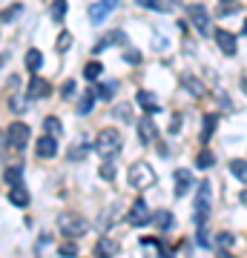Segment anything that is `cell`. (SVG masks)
<instances>
[{
	"instance_id": "cell-1",
	"label": "cell",
	"mask_w": 247,
	"mask_h": 258,
	"mask_svg": "<svg viewBox=\"0 0 247 258\" xmlns=\"http://www.w3.org/2000/svg\"><path fill=\"white\" fill-rule=\"evenodd\" d=\"M58 230L64 232L66 238H83V235L89 232V224H86V218L78 215V212H64V215L58 218Z\"/></svg>"
},
{
	"instance_id": "cell-2",
	"label": "cell",
	"mask_w": 247,
	"mask_h": 258,
	"mask_svg": "<svg viewBox=\"0 0 247 258\" xmlns=\"http://www.w3.org/2000/svg\"><path fill=\"white\" fill-rule=\"evenodd\" d=\"M95 152L101 158H112L115 152H121V132L118 129H112V126L101 129L95 135Z\"/></svg>"
},
{
	"instance_id": "cell-3",
	"label": "cell",
	"mask_w": 247,
	"mask_h": 258,
	"mask_svg": "<svg viewBox=\"0 0 247 258\" xmlns=\"http://www.w3.org/2000/svg\"><path fill=\"white\" fill-rule=\"evenodd\" d=\"M129 186H135V189H146V186L156 184V172H153V166L144 164V161H135V164L129 166Z\"/></svg>"
},
{
	"instance_id": "cell-4",
	"label": "cell",
	"mask_w": 247,
	"mask_h": 258,
	"mask_svg": "<svg viewBox=\"0 0 247 258\" xmlns=\"http://www.w3.org/2000/svg\"><path fill=\"white\" fill-rule=\"evenodd\" d=\"M29 135H32V129H29V123H9V129H6V147L9 149H23L29 144Z\"/></svg>"
},
{
	"instance_id": "cell-5",
	"label": "cell",
	"mask_w": 247,
	"mask_h": 258,
	"mask_svg": "<svg viewBox=\"0 0 247 258\" xmlns=\"http://www.w3.org/2000/svg\"><path fill=\"white\" fill-rule=\"evenodd\" d=\"M210 181H202L199 184V192H195V224L202 227L207 221V212H210Z\"/></svg>"
},
{
	"instance_id": "cell-6",
	"label": "cell",
	"mask_w": 247,
	"mask_h": 258,
	"mask_svg": "<svg viewBox=\"0 0 247 258\" xmlns=\"http://www.w3.org/2000/svg\"><path fill=\"white\" fill-rule=\"evenodd\" d=\"M187 18H190V23L202 35H210V32H216V29L210 26V15H207V9L204 6H199V3H192V6H187Z\"/></svg>"
},
{
	"instance_id": "cell-7",
	"label": "cell",
	"mask_w": 247,
	"mask_h": 258,
	"mask_svg": "<svg viewBox=\"0 0 247 258\" xmlns=\"http://www.w3.org/2000/svg\"><path fill=\"white\" fill-rule=\"evenodd\" d=\"M213 35H216V43H219V49L224 52V55L233 57L238 52V43H236V35H233V32H227V29H216Z\"/></svg>"
},
{
	"instance_id": "cell-8",
	"label": "cell",
	"mask_w": 247,
	"mask_h": 258,
	"mask_svg": "<svg viewBox=\"0 0 247 258\" xmlns=\"http://www.w3.org/2000/svg\"><path fill=\"white\" fill-rule=\"evenodd\" d=\"M127 221L132 224V227H141V224H150V221H153V215H150V210H146L144 201H135L132 207H129Z\"/></svg>"
},
{
	"instance_id": "cell-9",
	"label": "cell",
	"mask_w": 247,
	"mask_h": 258,
	"mask_svg": "<svg viewBox=\"0 0 247 258\" xmlns=\"http://www.w3.org/2000/svg\"><path fill=\"white\" fill-rule=\"evenodd\" d=\"M112 9H118V0H98V3L89 9V20L92 23H101L104 18L112 15Z\"/></svg>"
},
{
	"instance_id": "cell-10",
	"label": "cell",
	"mask_w": 247,
	"mask_h": 258,
	"mask_svg": "<svg viewBox=\"0 0 247 258\" xmlns=\"http://www.w3.org/2000/svg\"><path fill=\"white\" fill-rule=\"evenodd\" d=\"M52 92V86H49V81H43V78H32L26 86V98L29 101H40V98H46V95Z\"/></svg>"
},
{
	"instance_id": "cell-11",
	"label": "cell",
	"mask_w": 247,
	"mask_h": 258,
	"mask_svg": "<svg viewBox=\"0 0 247 258\" xmlns=\"http://www.w3.org/2000/svg\"><path fill=\"white\" fill-rule=\"evenodd\" d=\"M118 252V241L115 238H98L95 241V258H112Z\"/></svg>"
},
{
	"instance_id": "cell-12",
	"label": "cell",
	"mask_w": 247,
	"mask_h": 258,
	"mask_svg": "<svg viewBox=\"0 0 247 258\" xmlns=\"http://www.w3.org/2000/svg\"><path fill=\"white\" fill-rule=\"evenodd\" d=\"M135 101L141 103V109H146L150 115H156L158 109H161V103H158V98L153 92H146V89H138V95H135Z\"/></svg>"
},
{
	"instance_id": "cell-13",
	"label": "cell",
	"mask_w": 247,
	"mask_h": 258,
	"mask_svg": "<svg viewBox=\"0 0 247 258\" xmlns=\"http://www.w3.org/2000/svg\"><path fill=\"white\" fill-rule=\"evenodd\" d=\"M40 158H55L58 155V141L55 135H43V138L37 141V149H35Z\"/></svg>"
},
{
	"instance_id": "cell-14",
	"label": "cell",
	"mask_w": 247,
	"mask_h": 258,
	"mask_svg": "<svg viewBox=\"0 0 247 258\" xmlns=\"http://www.w3.org/2000/svg\"><path fill=\"white\" fill-rule=\"evenodd\" d=\"M190 186H192V175H190V169H175V195H178V198H184Z\"/></svg>"
},
{
	"instance_id": "cell-15",
	"label": "cell",
	"mask_w": 247,
	"mask_h": 258,
	"mask_svg": "<svg viewBox=\"0 0 247 258\" xmlns=\"http://www.w3.org/2000/svg\"><path fill=\"white\" fill-rule=\"evenodd\" d=\"M156 135H158L156 123H153L150 118H141V123H138V138H141V144H153Z\"/></svg>"
},
{
	"instance_id": "cell-16",
	"label": "cell",
	"mask_w": 247,
	"mask_h": 258,
	"mask_svg": "<svg viewBox=\"0 0 247 258\" xmlns=\"http://www.w3.org/2000/svg\"><path fill=\"white\" fill-rule=\"evenodd\" d=\"M112 43H127V35H124V32H121V29H112L110 35H104V40H101V43H98V46H95V55H98V52H101V49L112 46Z\"/></svg>"
},
{
	"instance_id": "cell-17",
	"label": "cell",
	"mask_w": 247,
	"mask_h": 258,
	"mask_svg": "<svg viewBox=\"0 0 247 258\" xmlns=\"http://www.w3.org/2000/svg\"><path fill=\"white\" fill-rule=\"evenodd\" d=\"M181 86H184V89H190L195 98H202V95L207 92V89H204V83L199 81V78H192V75H184V78H181Z\"/></svg>"
},
{
	"instance_id": "cell-18",
	"label": "cell",
	"mask_w": 247,
	"mask_h": 258,
	"mask_svg": "<svg viewBox=\"0 0 247 258\" xmlns=\"http://www.w3.org/2000/svg\"><path fill=\"white\" fill-rule=\"evenodd\" d=\"M3 181L9 186H20L23 184V166H9V169L3 172Z\"/></svg>"
},
{
	"instance_id": "cell-19",
	"label": "cell",
	"mask_w": 247,
	"mask_h": 258,
	"mask_svg": "<svg viewBox=\"0 0 247 258\" xmlns=\"http://www.w3.org/2000/svg\"><path fill=\"white\" fill-rule=\"evenodd\" d=\"M153 224H156L158 230H170V227H173V212L170 210H158L156 215H153Z\"/></svg>"
},
{
	"instance_id": "cell-20",
	"label": "cell",
	"mask_w": 247,
	"mask_h": 258,
	"mask_svg": "<svg viewBox=\"0 0 247 258\" xmlns=\"http://www.w3.org/2000/svg\"><path fill=\"white\" fill-rule=\"evenodd\" d=\"M43 66V55H40V49H29L26 52V69L29 72H37Z\"/></svg>"
},
{
	"instance_id": "cell-21",
	"label": "cell",
	"mask_w": 247,
	"mask_h": 258,
	"mask_svg": "<svg viewBox=\"0 0 247 258\" xmlns=\"http://www.w3.org/2000/svg\"><path fill=\"white\" fill-rule=\"evenodd\" d=\"M9 201L15 204V207H29V192L23 189V186H12Z\"/></svg>"
},
{
	"instance_id": "cell-22",
	"label": "cell",
	"mask_w": 247,
	"mask_h": 258,
	"mask_svg": "<svg viewBox=\"0 0 247 258\" xmlns=\"http://www.w3.org/2000/svg\"><path fill=\"white\" fill-rule=\"evenodd\" d=\"M230 172L241 181V184H247V161H241V158H236V161H230Z\"/></svg>"
},
{
	"instance_id": "cell-23",
	"label": "cell",
	"mask_w": 247,
	"mask_h": 258,
	"mask_svg": "<svg viewBox=\"0 0 247 258\" xmlns=\"http://www.w3.org/2000/svg\"><path fill=\"white\" fill-rule=\"evenodd\" d=\"M101 72H104V66L98 63V60H89V63L83 66V78H86V81H98V78H101Z\"/></svg>"
},
{
	"instance_id": "cell-24",
	"label": "cell",
	"mask_w": 247,
	"mask_h": 258,
	"mask_svg": "<svg viewBox=\"0 0 247 258\" xmlns=\"http://www.w3.org/2000/svg\"><path fill=\"white\" fill-rule=\"evenodd\" d=\"M216 126H219V115H204V126H202V138L207 141L216 132Z\"/></svg>"
},
{
	"instance_id": "cell-25",
	"label": "cell",
	"mask_w": 247,
	"mask_h": 258,
	"mask_svg": "<svg viewBox=\"0 0 247 258\" xmlns=\"http://www.w3.org/2000/svg\"><path fill=\"white\" fill-rule=\"evenodd\" d=\"M213 164H216V155H213L210 149L199 152V158H195V166H199V169H210Z\"/></svg>"
},
{
	"instance_id": "cell-26",
	"label": "cell",
	"mask_w": 247,
	"mask_h": 258,
	"mask_svg": "<svg viewBox=\"0 0 247 258\" xmlns=\"http://www.w3.org/2000/svg\"><path fill=\"white\" fill-rule=\"evenodd\" d=\"M118 89V83H101V86H95V98H104V101H110L112 95Z\"/></svg>"
},
{
	"instance_id": "cell-27",
	"label": "cell",
	"mask_w": 247,
	"mask_h": 258,
	"mask_svg": "<svg viewBox=\"0 0 247 258\" xmlns=\"http://www.w3.org/2000/svg\"><path fill=\"white\" fill-rule=\"evenodd\" d=\"M43 129H46V135H55V138H58V135H61V120L52 115V118L43 120Z\"/></svg>"
},
{
	"instance_id": "cell-28",
	"label": "cell",
	"mask_w": 247,
	"mask_h": 258,
	"mask_svg": "<svg viewBox=\"0 0 247 258\" xmlns=\"http://www.w3.org/2000/svg\"><path fill=\"white\" fill-rule=\"evenodd\" d=\"M64 15H66V0H55V3H52V20H55V23H61V20H64Z\"/></svg>"
},
{
	"instance_id": "cell-29",
	"label": "cell",
	"mask_w": 247,
	"mask_h": 258,
	"mask_svg": "<svg viewBox=\"0 0 247 258\" xmlns=\"http://www.w3.org/2000/svg\"><path fill=\"white\" fill-rule=\"evenodd\" d=\"M92 101H95V89H89V92L81 98V103H78V112H81V115H86V112L92 109Z\"/></svg>"
},
{
	"instance_id": "cell-30",
	"label": "cell",
	"mask_w": 247,
	"mask_h": 258,
	"mask_svg": "<svg viewBox=\"0 0 247 258\" xmlns=\"http://www.w3.org/2000/svg\"><path fill=\"white\" fill-rule=\"evenodd\" d=\"M144 9H153V12H167V6L161 3V0H138Z\"/></svg>"
},
{
	"instance_id": "cell-31",
	"label": "cell",
	"mask_w": 247,
	"mask_h": 258,
	"mask_svg": "<svg viewBox=\"0 0 247 258\" xmlns=\"http://www.w3.org/2000/svg\"><path fill=\"white\" fill-rule=\"evenodd\" d=\"M216 244H219L221 249H227L230 244H233V235H230V232H219V235H216Z\"/></svg>"
},
{
	"instance_id": "cell-32",
	"label": "cell",
	"mask_w": 247,
	"mask_h": 258,
	"mask_svg": "<svg viewBox=\"0 0 247 258\" xmlns=\"http://www.w3.org/2000/svg\"><path fill=\"white\" fill-rule=\"evenodd\" d=\"M101 178H104V181H112V178H115V166H112L110 161L101 166Z\"/></svg>"
},
{
	"instance_id": "cell-33",
	"label": "cell",
	"mask_w": 247,
	"mask_h": 258,
	"mask_svg": "<svg viewBox=\"0 0 247 258\" xmlns=\"http://www.w3.org/2000/svg\"><path fill=\"white\" fill-rule=\"evenodd\" d=\"M69 43H72V35H69V32H64V35L58 37V49H66Z\"/></svg>"
},
{
	"instance_id": "cell-34",
	"label": "cell",
	"mask_w": 247,
	"mask_h": 258,
	"mask_svg": "<svg viewBox=\"0 0 247 258\" xmlns=\"http://www.w3.org/2000/svg\"><path fill=\"white\" fill-rule=\"evenodd\" d=\"M83 155H86V144H83L81 149H75V152H72V149H69V161H81Z\"/></svg>"
},
{
	"instance_id": "cell-35",
	"label": "cell",
	"mask_w": 247,
	"mask_h": 258,
	"mask_svg": "<svg viewBox=\"0 0 247 258\" xmlns=\"http://www.w3.org/2000/svg\"><path fill=\"white\" fill-rule=\"evenodd\" d=\"M61 95H64V98H72V95H75V83H72V81H66V83H64V89H61Z\"/></svg>"
},
{
	"instance_id": "cell-36",
	"label": "cell",
	"mask_w": 247,
	"mask_h": 258,
	"mask_svg": "<svg viewBox=\"0 0 247 258\" xmlns=\"http://www.w3.org/2000/svg\"><path fill=\"white\" fill-rule=\"evenodd\" d=\"M18 12H20V6H9V12H0V18H3V20H12Z\"/></svg>"
},
{
	"instance_id": "cell-37",
	"label": "cell",
	"mask_w": 247,
	"mask_h": 258,
	"mask_svg": "<svg viewBox=\"0 0 247 258\" xmlns=\"http://www.w3.org/2000/svg\"><path fill=\"white\" fill-rule=\"evenodd\" d=\"M124 57H127V63H141V55H138L135 49H129V52H127Z\"/></svg>"
},
{
	"instance_id": "cell-38",
	"label": "cell",
	"mask_w": 247,
	"mask_h": 258,
	"mask_svg": "<svg viewBox=\"0 0 247 258\" xmlns=\"http://www.w3.org/2000/svg\"><path fill=\"white\" fill-rule=\"evenodd\" d=\"M75 252H78L75 244H64V247H61V255H75Z\"/></svg>"
},
{
	"instance_id": "cell-39",
	"label": "cell",
	"mask_w": 247,
	"mask_h": 258,
	"mask_svg": "<svg viewBox=\"0 0 247 258\" xmlns=\"http://www.w3.org/2000/svg\"><path fill=\"white\" fill-rule=\"evenodd\" d=\"M115 115H121L124 120H129V109H127V106H118V109H115Z\"/></svg>"
},
{
	"instance_id": "cell-40",
	"label": "cell",
	"mask_w": 247,
	"mask_h": 258,
	"mask_svg": "<svg viewBox=\"0 0 247 258\" xmlns=\"http://www.w3.org/2000/svg\"><path fill=\"white\" fill-rule=\"evenodd\" d=\"M170 129H173V132H178V129H181V115H175V118H173V126H170Z\"/></svg>"
},
{
	"instance_id": "cell-41",
	"label": "cell",
	"mask_w": 247,
	"mask_h": 258,
	"mask_svg": "<svg viewBox=\"0 0 247 258\" xmlns=\"http://www.w3.org/2000/svg\"><path fill=\"white\" fill-rule=\"evenodd\" d=\"M12 109H15V112H20V109H23V103H20V98H12Z\"/></svg>"
},
{
	"instance_id": "cell-42",
	"label": "cell",
	"mask_w": 247,
	"mask_h": 258,
	"mask_svg": "<svg viewBox=\"0 0 247 258\" xmlns=\"http://www.w3.org/2000/svg\"><path fill=\"white\" fill-rule=\"evenodd\" d=\"M216 258H236V255H233V252H227V249H221V252H219Z\"/></svg>"
},
{
	"instance_id": "cell-43",
	"label": "cell",
	"mask_w": 247,
	"mask_h": 258,
	"mask_svg": "<svg viewBox=\"0 0 247 258\" xmlns=\"http://www.w3.org/2000/svg\"><path fill=\"white\" fill-rule=\"evenodd\" d=\"M3 144H6V135H3V132H0V147H3Z\"/></svg>"
},
{
	"instance_id": "cell-44",
	"label": "cell",
	"mask_w": 247,
	"mask_h": 258,
	"mask_svg": "<svg viewBox=\"0 0 247 258\" xmlns=\"http://www.w3.org/2000/svg\"><path fill=\"white\" fill-rule=\"evenodd\" d=\"M221 3H236V0H221Z\"/></svg>"
},
{
	"instance_id": "cell-45",
	"label": "cell",
	"mask_w": 247,
	"mask_h": 258,
	"mask_svg": "<svg viewBox=\"0 0 247 258\" xmlns=\"http://www.w3.org/2000/svg\"><path fill=\"white\" fill-rule=\"evenodd\" d=\"M241 86H244V92H247V81H244V83H241Z\"/></svg>"
},
{
	"instance_id": "cell-46",
	"label": "cell",
	"mask_w": 247,
	"mask_h": 258,
	"mask_svg": "<svg viewBox=\"0 0 247 258\" xmlns=\"http://www.w3.org/2000/svg\"><path fill=\"white\" fill-rule=\"evenodd\" d=\"M244 35H247V20H244Z\"/></svg>"
}]
</instances>
